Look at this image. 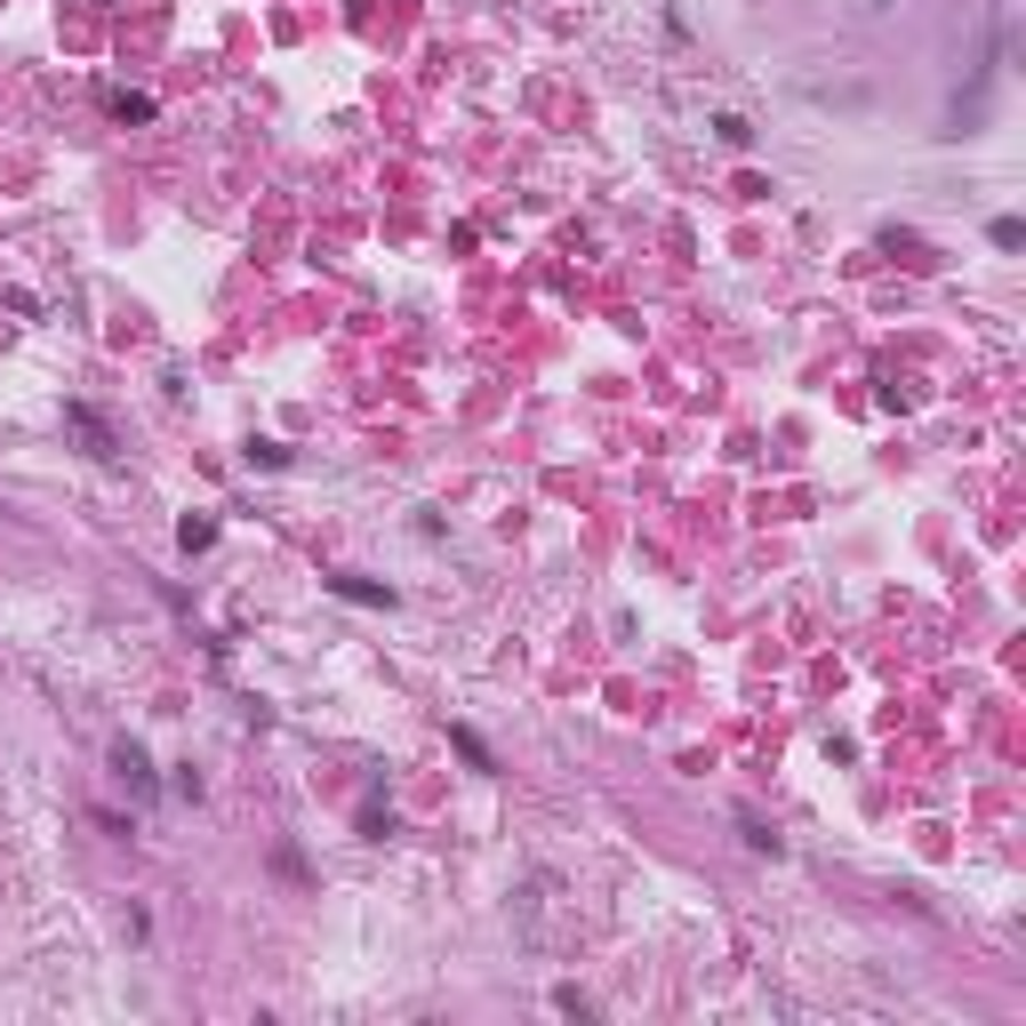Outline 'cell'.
Instances as JSON below:
<instances>
[{
	"mask_svg": "<svg viewBox=\"0 0 1026 1026\" xmlns=\"http://www.w3.org/2000/svg\"><path fill=\"white\" fill-rule=\"evenodd\" d=\"M105 105H113V121H153V96H129V89H113Z\"/></svg>",
	"mask_w": 1026,
	"mask_h": 1026,
	"instance_id": "cell-3",
	"label": "cell"
},
{
	"mask_svg": "<svg viewBox=\"0 0 1026 1026\" xmlns=\"http://www.w3.org/2000/svg\"><path fill=\"white\" fill-rule=\"evenodd\" d=\"M346 602H361V609H393V586H378V577H329Z\"/></svg>",
	"mask_w": 1026,
	"mask_h": 1026,
	"instance_id": "cell-2",
	"label": "cell"
},
{
	"mask_svg": "<svg viewBox=\"0 0 1026 1026\" xmlns=\"http://www.w3.org/2000/svg\"><path fill=\"white\" fill-rule=\"evenodd\" d=\"M450 746H458V755H465L473 770H490V746H482V738H473V730H450Z\"/></svg>",
	"mask_w": 1026,
	"mask_h": 1026,
	"instance_id": "cell-4",
	"label": "cell"
},
{
	"mask_svg": "<svg viewBox=\"0 0 1026 1026\" xmlns=\"http://www.w3.org/2000/svg\"><path fill=\"white\" fill-rule=\"evenodd\" d=\"M64 425H73V433L89 441V458H121V441H113V425H105V418H96V409H89V401H64Z\"/></svg>",
	"mask_w": 1026,
	"mask_h": 1026,
	"instance_id": "cell-1",
	"label": "cell"
}]
</instances>
